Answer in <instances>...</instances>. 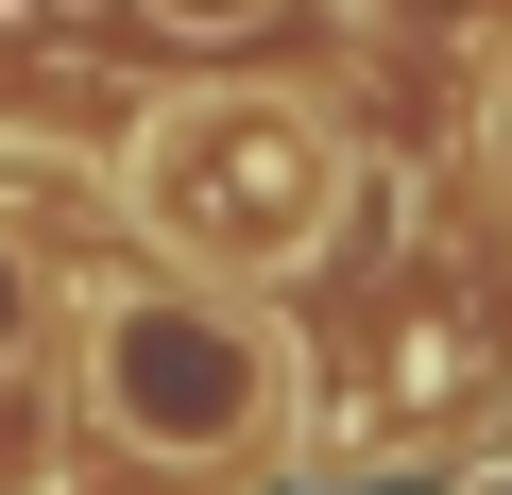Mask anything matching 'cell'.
Returning a JSON list of instances; mask_svg holds the SVG:
<instances>
[{
	"mask_svg": "<svg viewBox=\"0 0 512 495\" xmlns=\"http://www.w3.org/2000/svg\"><path fill=\"white\" fill-rule=\"evenodd\" d=\"M120 205L205 274H291V257L342 239V137L308 103H274V86H188V103L137 120Z\"/></svg>",
	"mask_w": 512,
	"mask_h": 495,
	"instance_id": "cell-1",
	"label": "cell"
},
{
	"mask_svg": "<svg viewBox=\"0 0 512 495\" xmlns=\"http://www.w3.org/2000/svg\"><path fill=\"white\" fill-rule=\"evenodd\" d=\"M86 359H103L120 444H154V461H239L274 427V342L239 308H205V291H120Z\"/></svg>",
	"mask_w": 512,
	"mask_h": 495,
	"instance_id": "cell-2",
	"label": "cell"
},
{
	"mask_svg": "<svg viewBox=\"0 0 512 495\" xmlns=\"http://www.w3.org/2000/svg\"><path fill=\"white\" fill-rule=\"evenodd\" d=\"M35 325H52V274L18 257V239H0V376H18V359H35Z\"/></svg>",
	"mask_w": 512,
	"mask_h": 495,
	"instance_id": "cell-3",
	"label": "cell"
},
{
	"mask_svg": "<svg viewBox=\"0 0 512 495\" xmlns=\"http://www.w3.org/2000/svg\"><path fill=\"white\" fill-rule=\"evenodd\" d=\"M154 18H171L188 52H222V35H256V18H274V0H154Z\"/></svg>",
	"mask_w": 512,
	"mask_h": 495,
	"instance_id": "cell-4",
	"label": "cell"
},
{
	"mask_svg": "<svg viewBox=\"0 0 512 495\" xmlns=\"http://www.w3.org/2000/svg\"><path fill=\"white\" fill-rule=\"evenodd\" d=\"M478 154L512 171V52H495V103H478Z\"/></svg>",
	"mask_w": 512,
	"mask_h": 495,
	"instance_id": "cell-5",
	"label": "cell"
}]
</instances>
